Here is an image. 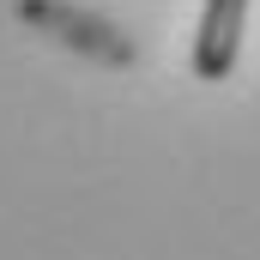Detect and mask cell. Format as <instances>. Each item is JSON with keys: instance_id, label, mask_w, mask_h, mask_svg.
Instances as JSON below:
<instances>
[{"instance_id": "obj_1", "label": "cell", "mask_w": 260, "mask_h": 260, "mask_svg": "<svg viewBox=\"0 0 260 260\" xmlns=\"http://www.w3.org/2000/svg\"><path fill=\"white\" fill-rule=\"evenodd\" d=\"M18 18L24 24H37V30H49V37H61L67 49H91L97 61H133V43L115 30V24H103V18H85V12H73L61 0H18Z\"/></svg>"}, {"instance_id": "obj_2", "label": "cell", "mask_w": 260, "mask_h": 260, "mask_svg": "<svg viewBox=\"0 0 260 260\" xmlns=\"http://www.w3.org/2000/svg\"><path fill=\"white\" fill-rule=\"evenodd\" d=\"M242 24H248V0H206L200 6V30H194V79L218 85L236 73L242 55Z\"/></svg>"}]
</instances>
